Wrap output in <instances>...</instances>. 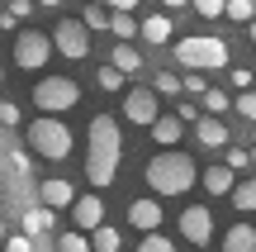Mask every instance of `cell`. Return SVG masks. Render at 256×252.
<instances>
[{
  "mask_svg": "<svg viewBox=\"0 0 256 252\" xmlns=\"http://www.w3.org/2000/svg\"><path fill=\"white\" fill-rule=\"evenodd\" d=\"M57 252H90V243H86V233H62L57 238Z\"/></svg>",
  "mask_w": 256,
  "mask_h": 252,
  "instance_id": "31",
  "label": "cell"
},
{
  "mask_svg": "<svg viewBox=\"0 0 256 252\" xmlns=\"http://www.w3.org/2000/svg\"><path fill=\"white\" fill-rule=\"evenodd\" d=\"M138 252H176V243L166 233H147L142 243H138Z\"/></svg>",
  "mask_w": 256,
  "mask_h": 252,
  "instance_id": "29",
  "label": "cell"
},
{
  "mask_svg": "<svg viewBox=\"0 0 256 252\" xmlns=\"http://www.w3.org/2000/svg\"><path fill=\"white\" fill-rule=\"evenodd\" d=\"M28 148H34V157L43 162H66L76 148L72 129H66V119H57V114H43V119L28 124Z\"/></svg>",
  "mask_w": 256,
  "mask_h": 252,
  "instance_id": "3",
  "label": "cell"
},
{
  "mask_svg": "<svg viewBox=\"0 0 256 252\" xmlns=\"http://www.w3.org/2000/svg\"><path fill=\"white\" fill-rule=\"evenodd\" d=\"M223 15H228L232 24H252L256 5H252V0H223Z\"/></svg>",
  "mask_w": 256,
  "mask_h": 252,
  "instance_id": "24",
  "label": "cell"
},
{
  "mask_svg": "<svg viewBox=\"0 0 256 252\" xmlns=\"http://www.w3.org/2000/svg\"><path fill=\"white\" fill-rule=\"evenodd\" d=\"M72 219H76L81 233H90L95 224H104V200L100 195H76L72 200Z\"/></svg>",
  "mask_w": 256,
  "mask_h": 252,
  "instance_id": "12",
  "label": "cell"
},
{
  "mask_svg": "<svg viewBox=\"0 0 256 252\" xmlns=\"http://www.w3.org/2000/svg\"><path fill=\"white\" fill-rule=\"evenodd\" d=\"M28 10H34L28 0H10V10H5V15H10V19H28Z\"/></svg>",
  "mask_w": 256,
  "mask_h": 252,
  "instance_id": "38",
  "label": "cell"
},
{
  "mask_svg": "<svg viewBox=\"0 0 256 252\" xmlns=\"http://www.w3.org/2000/svg\"><path fill=\"white\" fill-rule=\"evenodd\" d=\"M162 5H166V10H180V5H190V0H162Z\"/></svg>",
  "mask_w": 256,
  "mask_h": 252,
  "instance_id": "41",
  "label": "cell"
},
{
  "mask_svg": "<svg viewBox=\"0 0 256 252\" xmlns=\"http://www.w3.org/2000/svg\"><path fill=\"white\" fill-rule=\"evenodd\" d=\"M190 5L200 10L204 19H218V15H223V0H190Z\"/></svg>",
  "mask_w": 256,
  "mask_h": 252,
  "instance_id": "35",
  "label": "cell"
},
{
  "mask_svg": "<svg viewBox=\"0 0 256 252\" xmlns=\"http://www.w3.org/2000/svg\"><path fill=\"white\" fill-rule=\"evenodd\" d=\"M138 34H142V43H171L176 24H171V15H147L142 24H138Z\"/></svg>",
  "mask_w": 256,
  "mask_h": 252,
  "instance_id": "14",
  "label": "cell"
},
{
  "mask_svg": "<svg viewBox=\"0 0 256 252\" xmlns=\"http://www.w3.org/2000/svg\"><path fill=\"white\" fill-rule=\"evenodd\" d=\"M156 114H162V105H156V95L147 91V86H133V91H124V119H133L138 129H147Z\"/></svg>",
  "mask_w": 256,
  "mask_h": 252,
  "instance_id": "8",
  "label": "cell"
},
{
  "mask_svg": "<svg viewBox=\"0 0 256 252\" xmlns=\"http://www.w3.org/2000/svg\"><path fill=\"white\" fill-rule=\"evenodd\" d=\"M180 238H185V243H194V247H204V243L214 238V214H209V205L180 209Z\"/></svg>",
  "mask_w": 256,
  "mask_h": 252,
  "instance_id": "9",
  "label": "cell"
},
{
  "mask_svg": "<svg viewBox=\"0 0 256 252\" xmlns=\"http://www.w3.org/2000/svg\"><path fill=\"white\" fill-rule=\"evenodd\" d=\"M86 243H90V252H119L124 247V233L110 228V224H95L90 233H86Z\"/></svg>",
  "mask_w": 256,
  "mask_h": 252,
  "instance_id": "16",
  "label": "cell"
},
{
  "mask_svg": "<svg viewBox=\"0 0 256 252\" xmlns=\"http://www.w3.org/2000/svg\"><path fill=\"white\" fill-rule=\"evenodd\" d=\"M0 81H5V67H0Z\"/></svg>",
  "mask_w": 256,
  "mask_h": 252,
  "instance_id": "44",
  "label": "cell"
},
{
  "mask_svg": "<svg viewBox=\"0 0 256 252\" xmlns=\"http://www.w3.org/2000/svg\"><path fill=\"white\" fill-rule=\"evenodd\" d=\"M147 129H152L156 148H176V143H180V133H185V124L176 119V114H156V119L147 124Z\"/></svg>",
  "mask_w": 256,
  "mask_h": 252,
  "instance_id": "13",
  "label": "cell"
},
{
  "mask_svg": "<svg viewBox=\"0 0 256 252\" xmlns=\"http://www.w3.org/2000/svg\"><path fill=\"white\" fill-rule=\"evenodd\" d=\"M128 224H133L138 233H156V228H162V205H156L152 195L133 200V205H128Z\"/></svg>",
  "mask_w": 256,
  "mask_h": 252,
  "instance_id": "10",
  "label": "cell"
},
{
  "mask_svg": "<svg viewBox=\"0 0 256 252\" xmlns=\"http://www.w3.org/2000/svg\"><path fill=\"white\" fill-rule=\"evenodd\" d=\"M0 243H5V219H0Z\"/></svg>",
  "mask_w": 256,
  "mask_h": 252,
  "instance_id": "43",
  "label": "cell"
},
{
  "mask_svg": "<svg viewBox=\"0 0 256 252\" xmlns=\"http://www.w3.org/2000/svg\"><path fill=\"white\" fill-rule=\"evenodd\" d=\"M194 133H200L204 148H228V124L223 119H194Z\"/></svg>",
  "mask_w": 256,
  "mask_h": 252,
  "instance_id": "17",
  "label": "cell"
},
{
  "mask_svg": "<svg viewBox=\"0 0 256 252\" xmlns=\"http://www.w3.org/2000/svg\"><path fill=\"white\" fill-rule=\"evenodd\" d=\"M81 29H86V34H90V29H110V15H104V5H86Z\"/></svg>",
  "mask_w": 256,
  "mask_h": 252,
  "instance_id": "28",
  "label": "cell"
},
{
  "mask_svg": "<svg viewBox=\"0 0 256 252\" xmlns=\"http://www.w3.org/2000/svg\"><path fill=\"white\" fill-rule=\"evenodd\" d=\"M14 124H19V105H0V129H14Z\"/></svg>",
  "mask_w": 256,
  "mask_h": 252,
  "instance_id": "36",
  "label": "cell"
},
{
  "mask_svg": "<svg viewBox=\"0 0 256 252\" xmlns=\"http://www.w3.org/2000/svg\"><path fill=\"white\" fill-rule=\"evenodd\" d=\"M38 5H62V0H38Z\"/></svg>",
  "mask_w": 256,
  "mask_h": 252,
  "instance_id": "42",
  "label": "cell"
},
{
  "mask_svg": "<svg viewBox=\"0 0 256 252\" xmlns=\"http://www.w3.org/2000/svg\"><path fill=\"white\" fill-rule=\"evenodd\" d=\"M228 195H232V205H238L242 214H252V209H256V181H232Z\"/></svg>",
  "mask_w": 256,
  "mask_h": 252,
  "instance_id": "21",
  "label": "cell"
},
{
  "mask_svg": "<svg viewBox=\"0 0 256 252\" xmlns=\"http://www.w3.org/2000/svg\"><path fill=\"white\" fill-rule=\"evenodd\" d=\"M176 119H180V124H190V119H200V105H180V110H176Z\"/></svg>",
  "mask_w": 256,
  "mask_h": 252,
  "instance_id": "39",
  "label": "cell"
},
{
  "mask_svg": "<svg viewBox=\"0 0 256 252\" xmlns=\"http://www.w3.org/2000/svg\"><path fill=\"white\" fill-rule=\"evenodd\" d=\"M5 157H10V176H14V186H24V176H28V152H19V148H10Z\"/></svg>",
  "mask_w": 256,
  "mask_h": 252,
  "instance_id": "27",
  "label": "cell"
},
{
  "mask_svg": "<svg viewBox=\"0 0 256 252\" xmlns=\"http://www.w3.org/2000/svg\"><path fill=\"white\" fill-rule=\"evenodd\" d=\"M38 200H43V209H72V200H76V186H72V181H62V176H52V181H38Z\"/></svg>",
  "mask_w": 256,
  "mask_h": 252,
  "instance_id": "11",
  "label": "cell"
},
{
  "mask_svg": "<svg viewBox=\"0 0 256 252\" xmlns=\"http://www.w3.org/2000/svg\"><path fill=\"white\" fill-rule=\"evenodd\" d=\"M5 252H34V238H24V233H5Z\"/></svg>",
  "mask_w": 256,
  "mask_h": 252,
  "instance_id": "34",
  "label": "cell"
},
{
  "mask_svg": "<svg viewBox=\"0 0 256 252\" xmlns=\"http://www.w3.org/2000/svg\"><path fill=\"white\" fill-rule=\"evenodd\" d=\"M228 105H232V100H228V91H218V86H214V91H204V110H209V119H218Z\"/></svg>",
  "mask_w": 256,
  "mask_h": 252,
  "instance_id": "26",
  "label": "cell"
},
{
  "mask_svg": "<svg viewBox=\"0 0 256 252\" xmlns=\"http://www.w3.org/2000/svg\"><path fill=\"white\" fill-rule=\"evenodd\" d=\"M110 34L124 38V43H133V38H138V19L133 15H110Z\"/></svg>",
  "mask_w": 256,
  "mask_h": 252,
  "instance_id": "23",
  "label": "cell"
},
{
  "mask_svg": "<svg viewBox=\"0 0 256 252\" xmlns=\"http://www.w3.org/2000/svg\"><path fill=\"white\" fill-rule=\"evenodd\" d=\"M194 176H200V171H194V162L185 157L180 148H162L142 167V181H147L152 195H185V190L194 186Z\"/></svg>",
  "mask_w": 256,
  "mask_h": 252,
  "instance_id": "2",
  "label": "cell"
},
{
  "mask_svg": "<svg viewBox=\"0 0 256 252\" xmlns=\"http://www.w3.org/2000/svg\"><path fill=\"white\" fill-rule=\"evenodd\" d=\"M232 86H238V91H252V72L247 67H232V76H228Z\"/></svg>",
  "mask_w": 256,
  "mask_h": 252,
  "instance_id": "37",
  "label": "cell"
},
{
  "mask_svg": "<svg viewBox=\"0 0 256 252\" xmlns=\"http://www.w3.org/2000/svg\"><path fill=\"white\" fill-rule=\"evenodd\" d=\"M119 157H124L119 124H114L110 114H95L90 133H86V181H90L95 190L114 186V176H119Z\"/></svg>",
  "mask_w": 256,
  "mask_h": 252,
  "instance_id": "1",
  "label": "cell"
},
{
  "mask_svg": "<svg viewBox=\"0 0 256 252\" xmlns=\"http://www.w3.org/2000/svg\"><path fill=\"white\" fill-rule=\"evenodd\" d=\"M52 228V209H43V205H28L24 209V238H34V233H48Z\"/></svg>",
  "mask_w": 256,
  "mask_h": 252,
  "instance_id": "20",
  "label": "cell"
},
{
  "mask_svg": "<svg viewBox=\"0 0 256 252\" xmlns=\"http://www.w3.org/2000/svg\"><path fill=\"white\" fill-rule=\"evenodd\" d=\"M114 72H124V76H133V72H142V53H138V48L133 43H119V48H114Z\"/></svg>",
  "mask_w": 256,
  "mask_h": 252,
  "instance_id": "19",
  "label": "cell"
},
{
  "mask_svg": "<svg viewBox=\"0 0 256 252\" xmlns=\"http://www.w3.org/2000/svg\"><path fill=\"white\" fill-rule=\"evenodd\" d=\"M232 110H238L242 119H256V95H252V91H238V100H232Z\"/></svg>",
  "mask_w": 256,
  "mask_h": 252,
  "instance_id": "32",
  "label": "cell"
},
{
  "mask_svg": "<svg viewBox=\"0 0 256 252\" xmlns=\"http://www.w3.org/2000/svg\"><path fill=\"white\" fill-rule=\"evenodd\" d=\"M104 5H110L114 15H133V5H138V0H104Z\"/></svg>",
  "mask_w": 256,
  "mask_h": 252,
  "instance_id": "40",
  "label": "cell"
},
{
  "mask_svg": "<svg viewBox=\"0 0 256 252\" xmlns=\"http://www.w3.org/2000/svg\"><path fill=\"white\" fill-rule=\"evenodd\" d=\"M194 181H204V190H209V195H228V190H232V171L223 167V162H214V167H204V171H200Z\"/></svg>",
  "mask_w": 256,
  "mask_h": 252,
  "instance_id": "15",
  "label": "cell"
},
{
  "mask_svg": "<svg viewBox=\"0 0 256 252\" xmlns=\"http://www.w3.org/2000/svg\"><path fill=\"white\" fill-rule=\"evenodd\" d=\"M176 62L185 72H218V67H228V43L223 38H209V34L180 38L176 43Z\"/></svg>",
  "mask_w": 256,
  "mask_h": 252,
  "instance_id": "4",
  "label": "cell"
},
{
  "mask_svg": "<svg viewBox=\"0 0 256 252\" xmlns=\"http://www.w3.org/2000/svg\"><path fill=\"white\" fill-rule=\"evenodd\" d=\"M95 86H100V91H124V72H114V67H100Z\"/></svg>",
  "mask_w": 256,
  "mask_h": 252,
  "instance_id": "30",
  "label": "cell"
},
{
  "mask_svg": "<svg viewBox=\"0 0 256 252\" xmlns=\"http://www.w3.org/2000/svg\"><path fill=\"white\" fill-rule=\"evenodd\" d=\"M223 252H256V228L252 224H232L223 233Z\"/></svg>",
  "mask_w": 256,
  "mask_h": 252,
  "instance_id": "18",
  "label": "cell"
},
{
  "mask_svg": "<svg viewBox=\"0 0 256 252\" xmlns=\"http://www.w3.org/2000/svg\"><path fill=\"white\" fill-rule=\"evenodd\" d=\"M52 53H62V57H72V62H81V57H90V34L81 29V19H62V24L52 29Z\"/></svg>",
  "mask_w": 256,
  "mask_h": 252,
  "instance_id": "7",
  "label": "cell"
},
{
  "mask_svg": "<svg viewBox=\"0 0 256 252\" xmlns=\"http://www.w3.org/2000/svg\"><path fill=\"white\" fill-rule=\"evenodd\" d=\"M147 91H152V95H180V76H176V72H156Z\"/></svg>",
  "mask_w": 256,
  "mask_h": 252,
  "instance_id": "25",
  "label": "cell"
},
{
  "mask_svg": "<svg viewBox=\"0 0 256 252\" xmlns=\"http://www.w3.org/2000/svg\"><path fill=\"white\" fill-rule=\"evenodd\" d=\"M48 57H52V43H48V34H38V29H24V34H14V62L24 67V72H43Z\"/></svg>",
  "mask_w": 256,
  "mask_h": 252,
  "instance_id": "6",
  "label": "cell"
},
{
  "mask_svg": "<svg viewBox=\"0 0 256 252\" xmlns=\"http://www.w3.org/2000/svg\"><path fill=\"white\" fill-rule=\"evenodd\" d=\"M223 167H228V171H252V152L242 148V143H228V152H223Z\"/></svg>",
  "mask_w": 256,
  "mask_h": 252,
  "instance_id": "22",
  "label": "cell"
},
{
  "mask_svg": "<svg viewBox=\"0 0 256 252\" xmlns=\"http://www.w3.org/2000/svg\"><path fill=\"white\" fill-rule=\"evenodd\" d=\"M180 91H190V95H204V91H209V86H204V72H185Z\"/></svg>",
  "mask_w": 256,
  "mask_h": 252,
  "instance_id": "33",
  "label": "cell"
},
{
  "mask_svg": "<svg viewBox=\"0 0 256 252\" xmlns=\"http://www.w3.org/2000/svg\"><path fill=\"white\" fill-rule=\"evenodd\" d=\"M34 105L43 114H66L81 105V86L66 81V76H43V81L34 86Z\"/></svg>",
  "mask_w": 256,
  "mask_h": 252,
  "instance_id": "5",
  "label": "cell"
}]
</instances>
